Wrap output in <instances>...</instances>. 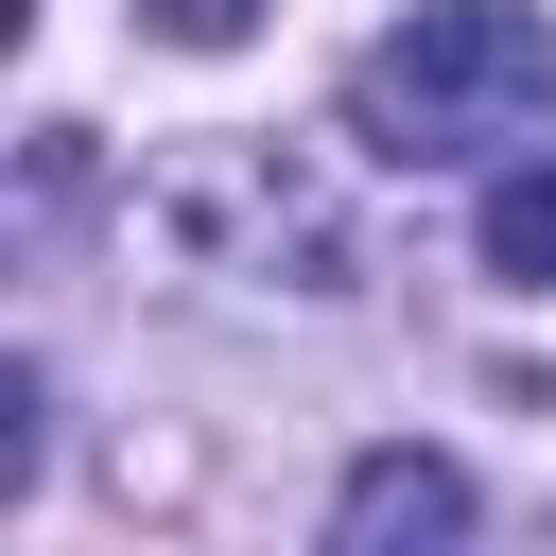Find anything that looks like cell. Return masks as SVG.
Wrapping results in <instances>:
<instances>
[{"label": "cell", "mask_w": 556, "mask_h": 556, "mask_svg": "<svg viewBox=\"0 0 556 556\" xmlns=\"http://www.w3.org/2000/svg\"><path fill=\"white\" fill-rule=\"evenodd\" d=\"M313 556H469V469L417 452V434H382V452L330 486V539H313Z\"/></svg>", "instance_id": "cell-3"}, {"label": "cell", "mask_w": 556, "mask_h": 556, "mask_svg": "<svg viewBox=\"0 0 556 556\" xmlns=\"http://www.w3.org/2000/svg\"><path fill=\"white\" fill-rule=\"evenodd\" d=\"M139 17H156V35H174V52H226V35H243V17H261V0H139Z\"/></svg>", "instance_id": "cell-5"}, {"label": "cell", "mask_w": 556, "mask_h": 556, "mask_svg": "<svg viewBox=\"0 0 556 556\" xmlns=\"http://www.w3.org/2000/svg\"><path fill=\"white\" fill-rule=\"evenodd\" d=\"M486 278H521V295H556V156H521V174H486Z\"/></svg>", "instance_id": "cell-4"}, {"label": "cell", "mask_w": 556, "mask_h": 556, "mask_svg": "<svg viewBox=\"0 0 556 556\" xmlns=\"http://www.w3.org/2000/svg\"><path fill=\"white\" fill-rule=\"evenodd\" d=\"M521 122H556V35H539L521 0H417V17L365 35V70H348V139L400 156V174L486 156V139H521Z\"/></svg>", "instance_id": "cell-1"}, {"label": "cell", "mask_w": 556, "mask_h": 556, "mask_svg": "<svg viewBox=\"0 0 556 556\" xmlns=\"http://www.w3.org/2000/svg\"><path fill=\"white\" fill-rule=\"evenodd\" d=\"M156 226H174L191 261H226V278H278V295H348V226H330V191H313L295 156H191V174L156 191Z\"/></svg>", "instance_id": "cell-2"}]
</instances>
